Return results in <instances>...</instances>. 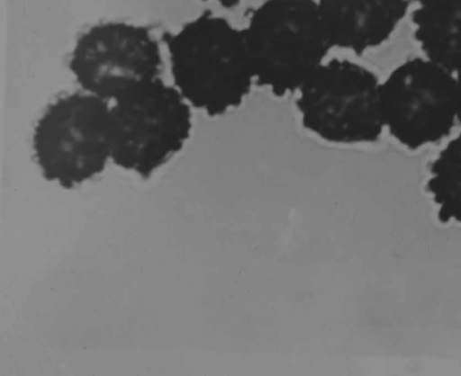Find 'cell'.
<instances>
[{
	"label": "cell",
	"instance_id": "1",
	"mask_svg": "<svg viewBox=\"0 0 461 376\" xmlns=\"http://www.w3.org/2000/svg\"><path fill=\"white\" fill-rule=\"evenodd\" d=\"M176 88L211 117L240 105L255 80L243 30L203 13L165 36Z\"/></svg>",
	"mask_w": 461,
	"mask_h": 376
},
{
	"label": "cell",
	"instance_id": "2",
	"mask_svg": "<svg viewBox=\"0 0 461 376\" xmlns=\"http://www.w3.org/2000/svg\"><path fill=\"white\" fill-rule=\"evenodd\" d=\"M243 33L255 81L276 96L299 90L333 48L314 0H266Z\"/></svg>",
	"mask_w": 461,
	"mask_h": 376
},
{
	"label": "cell",
	"instance_id": "3",
	"mask_svg": "<svg viewBox=\"0 0 461 376\" xmlns=\"http://www.w3.org/2000/svg\"><path fill=\"white\" fill-rule=\"evenodd\" d=\"M32 148L43 176L68 189L112 160L111 105L87 92L53 102L38 120Z\"/></svg>",
	"mask_w": 461,
	"mask_h": 376
},
{
	"label": "cell",
	"instance_id": "4",
	"mask_svg": "<svg viewBox=\"0 0 461 376\" xmlns=\"http://www.w3.org/2000/svg\"><path fill=\"white\" fill-rule=\"evenodd\" d=\"M190 104L160 77L111 105L112 161L149 178L184 147L192 130Z\"/></svg>",
	"mask_w": 461,
	"mask_h": 376
},
{
	"label": "cell",
	"instance_id": "5",
	"mask_svg": "<svg viewBox=\"0 0 461 376\" xmlns=\"http://www.w3.org/2000/svg\"><path fill=\"white\" fill-rule=\"evenodd\" d=\"M380 86L375 74L356 62H325L298 90L302 124L330 143L375 142L384 129Z\"/></svg>",
	"mask_w": 461,
	"mask_h": 376
},
{
	"label": "cell",
	"instance_id": "6",
	"mask_svg": "<svg viewBox=\"0 0 461 376\" xmlns=\"http://www.w3.org/2000/svg\"><path fill=\"white\" fill-rule=\"evenodd\" d=\"M384 128L415 150L447 137L457 121L456 76L433 60L413 58L381 82Z\"/></svg>",
	"mask_w": 461,
	"mask_h": 376
},
{
	"label": "cell",
	"instance_id": "7",
	"mask_svg": "<svg viewBox=\"0 0 461 376\" xmlns=\"http://www.w3.org/2000/svg\"><path fill=\"white\" fill-rule=\"evenodd\" d=\"M162 59L150 31L127 22H105L76 42L69 67L85 92L106 101L159 77Z\"/></svg>",
	"mask_w": 461,
	"mask_h": 376
},
{
	"label": "cell",
	"instance_id": "8",
	"mask_svg": "<svg viewBox=\"0 0 461 376\" xmlns=\"http://www.w3.org/2000/svg\"><path fill=\"white\" fill-rule=\"evenodd\" d=\"M332 47L361 54L389 40L409 9V0H319Z\"/></svg>",
	"mask_w": 461,
	"mask_h": 376
},
{
	"label": "cell",
	"instance_id": "9",
	"mask_svg": "<svg viewBox=\"0 0 461 376\" xmlns=\"http://www.w3.org/2000/svg\"><path fill=\"white\" fill-rule=\"evenodd\" d=\"M411 22L425 57L461 72V0H416Z\"/></svg>",
	"mask_w": 461,
	"mask_h": 376
},
{
	"label": "cell",
	"instance_id": "10",
	"mask_svg": "<svg viewBox=\"0 0 461 376\" xmlns=\"http://www.w3.org/2000/svg\"><path fill=\"white\" fill-rule=\"evenodd\" d=\"M427 189L438 208L440 221L461 223V133L433 161Z\"/></svg>",
	"mask_w": 461,
	"mask_h": 376
},
{
	"label": "cell",
	"instance_id": "11",
	"mask_svg": "<svg viewBox=\"0 0 461 376\" xmlns=\"http://www.w3.org/2000/svg\"><path fill=\"white\" fill-rule=\"evenodd\" d=\"M456 76L457 121L461 123V72Z\"/></svg>",
	"mask_w": 461,
	"mask_h": 376
},
{
	"label": "cell",
	"instance_id": "12",
	"mask_svg": "<svg viewBox=\"0 0 461 376\" xmlns=\"http://www.w3.org/2000/svg\"><path fill=\"white\" fill-rule=\"evenodd\" d=\"M212 1L218 3L219 4H221V6L225 7V8H230V7L237 5L240 0H212Z\"/></svg>",
	"mask_w": 461,
	"mask_h": 376
}]
</instances>
